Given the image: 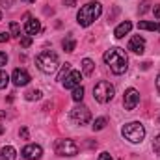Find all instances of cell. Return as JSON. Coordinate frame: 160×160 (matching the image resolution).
<instances>
[{
	"label": "cell",
	"instance_id": "37",
	"mask_svg": "<svg viewBox=\"0 0 160 160\" xmlns=\"http://www.w3.org/2000/svg\"><path fill=\"white\" fill-rule=\"evenodd\" d=\"M2 118H6V112H0V119H2Z\"/></svg>",
	"mask_w": 160,
	"mask_h": 160
},
{
	"label": "cell",
	"instance_id": "14",
	"mask_svg": "<svg viewBox=\"0 0 160 160\" xmlns=\"http://www.w3.org/2000/svg\"><path fill=\"white\" fill-rule=\"evenodd\" d=\"M130 30H132V22H130V21H123L119 26L114 30V36H116L118 39H121V38H125Z\"/></svg>",
	"mask_w": 160,
	"mask_h": 160
},
{
	"label": "cell",
	"instance_id": "10",
	"mask_svg": "<svg viewBox=\"0 0 160 160\" xmlns=\"http://www.w3.org/2000/svg\"><path fill=\"white\" fill-rule=\"evenodd\" d=\"M24 19H26V22H24V32L28 34V36H36V34H39L41 32V22L38 19H32L30 15H24Z\"/></svg>",
	"mask_w": 160,
	"mask_h": 160
},
{
	"label": "cell",
	"instance_id": "39",
	"mask_svg": "<svg viewBox=\"0 0 160 160\" xmlns=\"http://www.w3.org/2000/svg\"><path fill=\"white\" fill-rule=\"evenodd\" d=\"M0 21H2V11H0Z\"/></svg>",
	"mask_w": 160,
	"mask_h": 160
},
{
	"label": "cell",
	"instance_id": "29",
	"mask_svg": "<svg viewBox=\"0 0 160 160\" xmlns=\"http://www.w3.org/2000/svg\"><path fill=\"white\" fill-rule=\"evenodd\" d=\"M147 9H149V0H145V2L142 4V8H140V13H145Z\"/></svg>",
	"mask_w": 160,
	"mask_h": 160
},
{
	"label": "cell",
	"instance_id": "8",
	"mask_svg": "<svg viewBox=\"0 0 160 160\" xmlns=\"http://www.w3.org/2000/svg\"><path fill=\"white\" fill-rule=\"evenodd\" d=\"M138 102H140V93H138V89L128 88V89L125 91V97H123L125 110H134V108L138 106Z\"/></svg>",
	"mask_w": 160,
	"mask_h": 160
},
{
	"label": "cell",
	"instance_id": "22",
	"mask_svg": "<svg viewBox=\"0 0 160 160\" xmlns=\"http://www.w3.org/2000/svg\"><path fill=\"white\" fill-rule=\"evenodd\" d=\"M9 32H11V38H21V26L17 22L9 24Z\"/></svg>",
	"mask_w": 160,
	"mask_h": 160
},
{
	"label": "cell",
	"instance_id": "17",
	"mask_svg": "<svg viewBox=\"0 0 160 160\" xmlns=\"http://www.w3.org/2000/svg\"><path fill=\"white\" fill-rule=\"evenodd\" d=\"M62 47H63V50H65V52H73V50L77 48V41H75L73 36H67L65 39L62 41Z\"/></svg>",
	"mask_w": 160,
	"mask_h": 160
},
{
	"label": "cell",
	"instance_id": "9",
	"mask_svg": "<svg viewBox=\"0 0 160 160\" xmlns=\"http://www.w3.org/2000/svg\"><path fill=\"white\" fill-rule=\"evenodd\" d=\"M22 157L26 160H39L43 157V149L41 145H36V143H30L22 149Z\"/></svg>",
	"mask_w": 160,
	"mask_h": 160
},
{
	"label": "cell",
	"instance_id": "40",
	"mask_svg": "<svg viewBox=\"0 0 160 160\" xmlns=\"http://www.w3.org/2000/svg\"><path fill=\"white\" fill-rule=\"evenodd\" d=\"M158 121H160V118H158Z\"/></svg>",
	"mask_w": 160,
	"mask_h": 160
},
{
	"label": "cell",
	"instance_id": "36",
	"mask_svg": "<svg viewBox=\"0 0 160 160\" xmlns=\"http://www.w3.org/2000/svg\"><path fill=\"white\" fill-rule=\"evenodd\" d=\"M21 2H28V4H34L36 0H21Z\"/></svg>",
	"mask_w": 160,
	"mask_h": 160
},
{
	"label": "cell",
	"instance_id": "1",
	"mask_svg": "<svg viewBox=\"0 0 160 160\" xmlns=\"http://www.w3.org/2000/svg\"><path fill=\"white\" fill-rule=\"evenodd\" d=\"M102 60H104V63L110 67V71H112L114 75H123V73H127V69H128V56H127V52H125L123 48H119V47L108 48V50L104 52Z\"/></svg>",
	"mask_w": 160,
	"mask_h": 160
},
{
	"label": "cell",
	"instance_id": "7",
	"mask_svg": "<svg viewBox=\"0 0 160 160\" xmlns=\"http://www.w3.org/2000/svg\"><path fill=\"white\" fill-rule=\"evenodd\" d=\"M89 119H91V112H89V108L84 106L82 102L77 104V106L71 110V121H73L75 125H86Z\"/></svg>",
	"mask_w": 160,
	"mask_h": 160
},
{
	"label": "cell",
	"instance_id": "15",
	"mask_svg": "<svg viewBox=\"0 0 160 160\" xmlns=\"http://www.w3.org/2000/svg\"><path fill=\"white\" fill-rule=\"evenodd\" d=\"M17 158V151L11 145H6L0 149V160H15Z\"/></svg>",
	"mask_w": 160,
	"mask_h": 160
},
{
	"label": "cell",
	"instance_id": "12",
	"mask_svg": "<svg viewBox=\"0 0 160 160\" xmlns=\"http://www.w3.org/2000/svg\"><path fill=\"white\" fill-rule=\"evenodd\" d=\"M11 80H13L15 86H26V84L30 82V75H28V71H24V69H15V71L11 73Z\"/></svg>",
	"mask_w": 160,
	"mask_h": 160
},
{
	"label": "cell",
	"instance_id": "11",
	"mask_svg": "<svg viewBox=\"0 0 160 160\" xmlns=\"http://www.w3.org/2000/svg\"><path fill=\"white\" fill-rule=\"evenodd\" d=\"M128 50H132L134 54H143V50H145V39L142 36L130 38V41H128Z\"/></svg>",
	"mask_w": 160,
	"mask_h": 160
},
{
	"label": "cell",
	"instance_id": "19",
	"mask_svg": "<svg viewBox=\"0 0 160 160\" xmlns=\"http://www.w3.org/2000/svg\"><path fill=\"white\" fill-rule=\"evenodd\" d=\"M41 95H43L41 89H28L26 95H24V99H26V101H39Z\"/></svg>",
	"mask_w": 160,
	"mask_h": 160
},
{
	"label": "cell",
	"instance_id": "18",
	"mask_svg": "<svg viewBox=\"0 0 160 160\" xmlns=\"http://www.w3.org/2000/svg\"><path fill=\"white\" fill-rule=\"evenodd\" d=\"M93 69H95V63H93V60H89V58H84V60H82V73L89 77V75L93 73Z\"/></svg>",
	"mask_w": 160,
	"mask_h": 160
},
{
	"label": "cell",
	"instance_id": "35",
	"mask_svg": "<svg viewBox=\"0 0 160 160\" xmlns=\"http://www.w3.org/2000/svg\"><path fill=\"white\" fill-rule=\"evenodd\" d=\"M157 88H158V91H160V75L157 77Z\"/></svg>",
	"mask_w": 160,
	"mask_h": 160
},
{
	"label": "cell",
	"instance_id": "16",
	"mask_svg": "<svg viewBox=\"0 0 160 160\" xmlns=\"http://www.w3.org/2000/svg\"><path fill=\"white\" fill-rule=\"evenodd\" d=\"M140 30H149V32H160V22H151V21H140L138 22Z\"/></svg>",
	"mask_w": 160,
	"mask_h": 160
},
{
	"label": "cell",
	"instance_id": "13",
	"mask_svg": "<svg viewBox=\"0 0 160 160\" xmlns=\"http://www.w3.org/2000/svg\"><path fill=\"white\" fill-rule=\"evenodd\" d=\"M80 80H82L80 71H71V73L65 77V80H63V86H65L67 89H75V88L80 86Z\"/></svg>",
	"mask_w": 160,
	"mask_h": 160
},
{
	"label": "cell",
	"instance_id": "4",
	"mask_svg": "<svg viewBox=\"0 0 160 160\" xmlns=\"http://www.w3.org/2000/svg\"><path fill=\"white\" fill-rule=\"evenodd\" d=\"M121 134L125 140H128L130 143H142L145 138V127L140 121H130L127 125H123Z\"/></svg>",
	"mask_w": 160,
	"mask_h": 160
},
{
	"label": "cell",
	"instance_id": "20",
	"mask_svg": "<svg viewBox=\"0 0 160 160\" xmlns=\"http://www.w3.org/2000/svg\"><path fill=\"white\" fill-rule=\"evenodd\" d=\"M71 97H73V101H75V102H82V99H84V88H82V86L75 88Z\"/></svg>",
	"mask_w": 160,
	"mask_h": 160
},
{
	"label": "cell",
	"instance_id": "23",
	"mask_svg": "<svg viewBox=\"0 0 160 160\" xmlns=\"http://www.w3.org/2000/svg\"><path fill=\"white\" fill-rule=\"evenodd\" d=\"M69 73H71V63H65V65L62 67L60 75H58V80H62V82H63V78H65V77H67Z\"/></svg>",
	"mask_w": 160,
	"mask_h": 160
},
{
	"label": "cell",
	"instance_id": "5",
	"mask_svg": "<svg viewBox=\"0 0 160 160\" xmlns=\"http://www.w3.org/2000/svg\"><path fill=\"white\" fill-rule=\"evenodd\" d=\"M114 95H116V88L108 80H101L93 88V97H95L97 102H102V104L104 102H110L114 99Z\"/></svg>",
	"mask_w": 160,
	"mask_h": 160
},
{
	"label": "cell",
	"instance_id": "2",
	"mask_svg": "<svg viewBox=\"0 0 160 160\" xmlns=\"http://www.w3.org/2000/svg\"><path fill=\"white\" fill-rule=\"evenodd\" d=\"M101 13H102V6H101V2H97V0H91V2H88L86 6H82L78 9V13H77V22H78L80 26H89V24H93L99 17H101Z\"/></svg>",
	"mask_w": 160,
	"mask_h": 160
},
{
	"label": "cell",
	"instance_id": "6",
	"mask_svg": "<svg viewBox=\"0 0 160 160\" xmlns=\"http://www.w3.org/2000/svg\"><path fill=\"white\" fill-rule=\"evenodd\" d=\"M54 151H56V155H60V157H75V155H78V145H77L73 140L63 138V140H56Z\"/></svg>",
	"mask_w": 160,
	"mask_h": 160
},
{
	"label": "cell",
	"instance_id": "3",
	"mask_svg": "<svg viewBox=\"0 0 160 160\" xmlns=\"http://www.w3.org/2000/svg\"><path fill=\"white\" fill-rule=\"evenodd\" d=\"M36 65H38L39 71L47 73V75L56 73L58 71V65H60L58 63V54H54L50 50H43V52H39L36 56Z\"/></svg>",
	"mask_w": 160,
	"mask_h": 160
},
{
	"label": "cell",
	"instance_id": "21",
	"mask_svg": "<svg viewBox=\"0 0 160 160\" xmlns=\"http://www.w3.org/2000/svg\"><path fill=\"white\" fill-rule=\"evenodd\" d=\"M106 125H108L106 118H97V119L93 121V125H91V127H93V130H102Z\"/></svg>",
	"mask_w": 160,
	"mask_h": 160
},
{
	"label": "cell",
	"instance_id": "33",
	"mask_svg": "<svg viewBox=\"0 0 160 160\" xmlns=\"http://www.w3.org/2000/svg\"><path fill=\"white\" fill-rule=\"evenodd\" d=\"M99 160H114V158H112L108 153H101V155H99Z\"/></svg>",
	"mask_w": 160,
	"mask_h": 160
},
{
	"label": "cell",
	"instance_id": "27",
	"mask_svg": "<svg viewBox=\"0 0 160 160\" xmlns=\"http://www.w3.org/2000/svg\"><path fill=\"white\" fill-rule=\"evenodd\" d=\"M9 38H11V34H8V32H0V43L9 41Z\"/></svg>",
	"mask_w": 160,
	"mask_h": 160
},
{
	"label": "cell",
	"instance_id": "25",
	"mask_svg": "<svg viewBox=\"0 0 160 160\" xmlns=\"http://www.w3.org/2000/svg\"><path fill=\"white\" fill-rule=\"evenodd\" d=\"M30 45H32V36H22L21 38V47L22 48H28Z\"/></svg>",
	"mask_w": 160,
	"mask_h": 160
},
{
	"label": "cell",
	"instance_id": "28",
	"mask_svg": "<svg viewBox=\"0 0 160 160\" xmlns=\"http://www.w3.org/2000/svg\"><path fill=\"white\" fill-rule=\"evenodd\" d=\"M8 63V54L6 52H0V67H4Z\"/></svg>",
	"mask_w": 160,
	"mask_h": 160
},
{
	"label": "cell",
	"instance_id": "38",
	"mask_svg": "<svg viewBox=\"0 0 160 160\" xmlns=\"http://www.w3.org/2000/svg\"><path fill=\"white\" fill-rule=\"evenodd\" d=\"M4 130H6V128H4V127L0 125V134H4Z\"/></svg>",
	"mask_w": 160,
	"mask_h": 160
},
{
	"label": "cell",
	"instance_id": "31",
	"mask_svg": "<svg viewBox=\"0 0 160 160\" xmlns=\"http://www.w3.org/2000/svg\"><path fill=\"white\" fill-rule=\"evenodd\" d=\"M63 2V6H67V8H73V6H77V0H62Z\"/></svg>",
	"mask_w": 160,
	"mask_h": 160
},
{
	"label": "cell",
	"instance_id": "24",
	"mask_svg": "<svg viewBox=\"0 0 160 160\" xmlns=\"http://www.w3.org/2000/svg\"><path fill=\"white\" fill-rule=\"evenodd\" d=\"M8 82H9V75L6 71H0V89H4L8 86Z\"/></svg>",
	"mask_w": 160,
	"mask_h": 160
},
{
	"label": "cell",
	"instance_id": "26",
	"mask_svg": "<svg viewBox=\"0 0 160 160\" xmlns=\"http://www.w3.org/2000/svg\"><path fill=\"white\" fill-rule=\"evenodd\" d=\"M153 151H155V155H157V157H160V134L153 140Z\"/></svg>",
	"mask_w": 160,
	"mask_h": 160
},
{
	"label": "cell",
	"instance_id": "32",
	"mask_svg": "<svg viewBox=\"0 0 160 160\" xmlns=\"http://www.w3.org/2000/svg\"><path fill=\"white\" fill-rule=\"evenodd\" d=\"M19 134H21V136H22V138H24V140H28V128H26V127H22V128H21V132H19Z\"/></svg>",
	"mask_w": 160,
	"mask_h": 160
},
{
	"label": "cell",
	"instance_id": "34",
	"mask_svg": "<svg viewBox=\"0 0 160 160\" xmlns=\"http://www.w3.org/2000/svg\"><path fill=\"white\" fill-rule=\"evenodd\" d=\"M153 11H155V17L160 19V4H158V6H155V9H153Z\"/></svg>",
	"mask_w": 160,
	"mask_h": 160
},
{
	"label": "cell",
	"instance_id": "30",
	"mask_svg": "<svg viewBox=\"0 0 160 160\" xmlns=\"http://www.w3.org/2000/svg\"><path fill=\"white\" fill-rule=\"evenodd\" d=\"M0 6H4V8H11V6H13V0H0Z\"/></svg>",
	"mask_w": 160,
	"mask_h": 160
}]
</instances>
